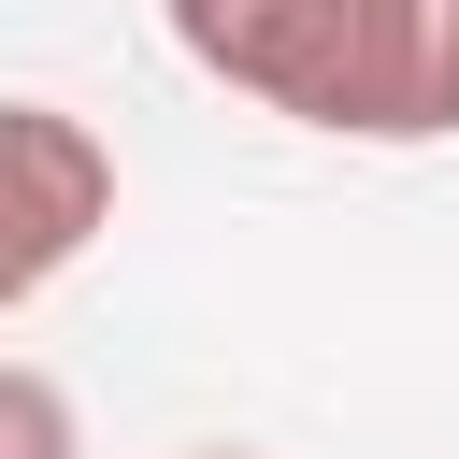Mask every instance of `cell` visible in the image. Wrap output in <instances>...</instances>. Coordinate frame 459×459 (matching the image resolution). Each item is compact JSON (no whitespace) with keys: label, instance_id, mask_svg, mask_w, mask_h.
Segmentation results:
<instances>
[{"label":"cell","instance_id":"obj_1","mask_svg":"<svg viewBox=\"0 0 459 459\" xmlns=\"http://www.w3.org/2000/svg\"><path fill=\"white\" fill-rule=\"evenodd\" d=\"M158 14L215 86H244L258 115H301L330 143L459 129V0H158Z\"/></svg>","mask_w":459,"mask_h":459},{"label":"cell","instance_id":"obj_2","mask_svg":"<svg viewBox=\"0 0 459 459\" xmlns=\"http://www.w3.org/2000/svg\"><path fill=\"white\" fill-rule=\"evenodd\" d=\"M115 230V143L57 100H0V316L43 301Z\"/></svg>","mask_w":459,"mask_h":459},{"label":"cell","instance_id":"obj_3","mask_svg":"<svg viewBox=\"0 0 459 459\" xmlns=\"http://www.w3.org/2000/svg\"><path fill=\"white\" fill-rule=\"evenodd\" d=\"M0 459H86V416L43 359H0Z\"/></svg>","mask_w":459,"mask_h":459},{"label":"cell","instance_id":"obj_4","mask_svg":"<svg viewBox=\"0 0 459 459\" xmlns=\"http://www.w3.org/2000/svg\"><path fill=\"white\" fill-rule=\"evenodd\" d=\"M186 459H258V445H186Z\"/></svg>","mask_w":459,"mask_h":459}]
</instances>
